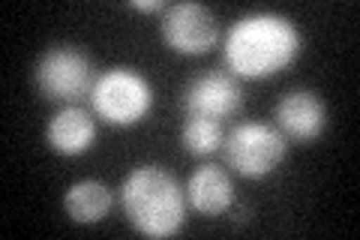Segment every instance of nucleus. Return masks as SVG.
<instances>
[{
    "label": "nucleus",
    "instance_id": "obj_1",
    "mask_svg": "<svg viewBox=\"0 0 360 240\" xmlns=\"http://www.w3.org/2000/svg\"><path fill=\"white\" fill-rule=\"evenodd\" d=\"M300 30L276 13H252L238 18L225 37V63L234 78H264L288 70L300 57Z\"/></svg>",
    "mask_w": 360,
    "mask_h": 240
},
{
    "label": "nucleus",
    "instance_id": "obj_2",
    "mask_svg": "<svg viewBox=\"0 0 360 240\" xmlns=\"http://www.w3.org/2000/svg\"><path fill=\"white\" fill-rule=\"evenodd\" d=\"M120 204L129 225L148 237H172L186 222V192L162 165L132 168L120 187Z\"/></svg>",
    "mask_w": 360,
    "mask_h": 240
},
{
    "label": "nucleus",
    "instance_id": "obj_3",
    "mask_svg": "<svg viewBox=\"0 0 360 240\" xmlns=\"http://www.w3.org/2000/svg\"><path fill=\"white\" fill-rule=\"evenodd\" d=\"M90 106L111 127H135L153 108V87L139 70L115 66L94 82Z\"/></svg>",
    "mask_w": 360,
    "mask_h": 240
},
{
    "label": "nucleus",
    "instance_id": "obj_4",
    "mask_svg": "<svg viewBox=\"0 0 360 240\" xmlns=\"http://www.w3.org/2000/svg\"><path fill=\"white\" fill-rule=\"evenodd\" d=\"M94 66L84 51L75 45H51L37 66H33V84L49 102H78L94 90Z\"/></svg>",
    "mask_w": 360,
    "mask_h": 240
},
{
    "label": "nucleus",
    "instance_id": "obj_5",
    "mask_svg": "<svg viewBox=\"0 0 360 240\" xmlns=\"http://www.w3.org/2000/svg\"><path fill=\"white\" fill-rule=\"evenodd\" d=\"M225 163L240 177L262 180L285 159V135L267 123H240L222 141Z\"/></svg>",
    "mask_w": 360,
    "mask_h": 240
},
{
    "label": "nucleus",
    "instance_id": "obj_6",
    "mask_svg": "<svg viewBox=\"0 0 360 240\" xmlns=\"http://www.w3.org/2000/svg\"><path fill=\"white\" fill-rule=\"evenodd\" d=\"M184 114L186 118H207V120H231L243 108V90L231 72H201L184 90Z\"/></svg>",
    "mask_w": 360,
    "mask_h": 240
},
{
    "label": "nucleus",
    "instance_id": "obj_7",
    "mask_svg": "<svg viewBox=\"0 0 360 240\" xmlns=\"http://www.w3.org/2000/svg\"><path fill=\"white\" fill-rule=\"evenodd\" d=\"M162 39L177 54H205L219 39V25L205 4H174L162 15Z\"/></svg>",
    "mask_w": 360,
    "mask_h": 240
},
{
    "label": "nucleus",
    "instance_id": "obj_8",
    "mask_svg": "<svg viewBox=\"0 0 360 240\" xmlns=\"http://www.w3.org/2000/svg\"><path fill=\"white\" fill-rule=\"evenodd\" d=\"M274 118L279 132L297 141L319 139L324 127H328V108L312 90H291V94H285L276 102Z\"/></svg>",
    "mask_w": 360,
    "mask_h": 240
},
{
    "label": "nucleus",
    "instance_id": "obj_9",
    "mask_svg": "<svg viewBox=\"0 0 360 240\" xmlns=\"http://www.w3.org/2000/svg\"><path fill=\"white\" fill-rule=\"evenodd\" d=\"M45 139H49L51 151L60 156H82L87 153L96 141V123L94 114L82 106H66L60 108L54 118L49 120V130H45Z\"/></svg>",
    "mask_w": 360,
    "mask_h": 240
},
{
    "label": "nucleus",
    "instance_id": "obj_10",
    "mask_svg": "<svg viewBox=\"0 0 360 240\" xmlns=\"http://www.w3.org/2000/svg\"><path fill=\"white\" fill-rule=\"evenodd\" d=\"M184 192H186V201L205 216H219L229 210L234 201V184H231L229 171L219 165L195 168Z\"/></svg>",
    "mask_w": 360,
    "mask_h": 240
},
{
    "label": "nucleus",
    "instance_id": "obj_11",
    "mask_svg": "<svg viewBox=\"0 0 360 240\" xmlns=\"http://www.w3.org/2000/svg\"><path fill=\"white\" fill-rule=\"evenodd\" d=\"M111 189L103 180H78L63 192V210L78 225H94L111 210Z\"/></svg>",
    "mask_w": 360,
    "mask_h": 240
},
{
    "label": "nucleus",
    "instance_id": "obj_12",
    "mask_svg": "<svg viewBox=\"0 0 360 240\" xmlns=\"http://www.w3.org/2000/svg\"><path fill=\"white\" fill-rule=\"evenodd\" d=\"M180 141L193 156H210L217 153L222 141H225V130L219 120H207V118H184L180 127Z\"/></svg>",
    "mask_w": 360,
    "mask_h": 240
},
{
    "label": "nucleus",
    "instance_id": "obj_13",
    "mask_svg": "<svg viewBox=\"0 0 360 240\" xmlns=\"http://www.w3.org/2000/svg\"><path fill=\"white\" fill-rule=\"evenodd\" d=\"M129 9H139V13H160L162 0H129Z\"/></svg>",
    "mask_w": 360,
    "mask_h": 240
}]
</instances>
